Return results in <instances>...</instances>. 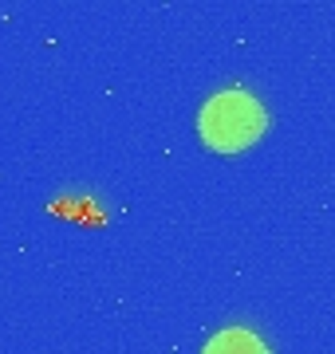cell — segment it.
I'll return each mask as SVG.
<instances>
[{"label": "cell", "mask_w": 335, "mask_h": 354, "mask_svg": "<svg viewBox=\"0 0 335 354\" xmlns=\"http://www.w3.org/2000/svg\"><path fill=\"white\" fill-rule=\"evenodd\" d=\"M264 127H269L264 106L245 91H221L201 111V138L221 153H237L253 146L264 134Z\"/></svg>", "instance_id": "cell-1"}, {"label": "cell", "mask_w": 335, "mask_h": 354, "mask_svg": "<svg viewBox=\"0 0 335 354\" xmlns=\"http://www.w3.org/2000/svg\"><path fill=\"white\" fill-rule=\"evenodd\" d=\"M201 354H269V351H264V342H260L253 330L233 327V330L213 335V339L206 342V351H201Z\"/></svg>", "instance_id": "cell-2"}]
</instances>
